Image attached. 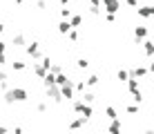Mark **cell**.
<instances>
[{"instance_id":"1","label":"cell","mask_w":154,"mask_h":134,"mask_svg":"<svg viewBox=\"0 0 154 134\" xmlns=\"http://www.w3.org/2000/svg\"><path fill=\"white\" fill-rule=\"evenodd\" d=\"M29 98V92L25 87H9L5 92V103L7 105H14V103H25Z\"/></svg>"},{"instance_id":"2","label":"cell","mask_w":154,"mask_h":134,"mask_svg":"<svg viewBox=\"0 0 154 134\" xmlns=\"http://www.w3.org/2000/svg\"><path fill=\"white\" fill-rule=\"evenodd\" d=\"M72 107H74V112H76L78 116H83V119H92V114H94V107L92 105H87V103H83L81 98H74V103H72Z\"/></svg>"},{"instance_id":"3","label":"cell","mask_w":154,"mask_h":134,"mask_svg":"<svg viewBox=\"0 0 154 134\" xmlns=\"http://www.w3.org/2000/svg\"><path fill=\"white\" fill-rule=\"evenodd\" d=\"M127 92L132 94V98H134V103H136V105H141V101H143V92H141L139 80H136V78H130V80H127Z\"/></svg>"},{"instance_id":"4","label":"cell","mask_w":154,"mask_h":134,"mask_svg":"<svg viewBox=\"0 0 154 134\" xmlns=\"http://www.w3.org/2000/svg\"><path fill=\"white\" fill-rule=\"evenodd\" d=\"M25 51H27V56H31V61H42V49H40L38 40L27 42V45H25Z\"/></svg>"},{"instance_id":"5","label":"cell","mask_w":154,"mask_h":134,"mask_svg":"<svg viewBox=\"0 0 154 134\" xmlns=\"http://www.w3.org/2000/svg\"><path fill=\"white\" fill-rule=\"evenodd\" d=\"M45 92H47V98H51L54 103H63V94H60V87L58 85H49V87H45Z\"/></svg>"},{"instance_id":"6","label":"cell","mask_w":154,"mask_h":134,"mask_svg":"<svg viewBox=\"0 0 154 134\" xmlns=\"http://www.w3.org/2000/svg\"><path fill=\"white\" fill-rule=\"evenodd\" d=\"M100 5H103V9L107 14H119L121 11V0H100Z\"/></svg>"},{"instance_id":"7","label":"cell","mask_w":154,"mask_h":134,"mask_svg":"<svg viewBox=\"0 0 154 134\" xmlns=\"http://www.w3.org/2000/svg\"><path fill=\"white\" fill-rule=\"evenodd\" d=\"M60 94H63V98L74 101V96H76V92H74V80H67V83L63 85V87H60Z\"/></svg>"},{"instance_id":"8","label":"cell","mask_w":154,"mask_h":134,"mask_svg":"<svg viewBox=\"0 0 154 134\" xmlns=\"http://www.w3.org/2000/svg\"><path fill=\"white\" fill-rule=\"evenodd\" d=\"M147 38V27L145 25H139V27H134V40L139 42V45H143V40Z\"/></svg>"},{"instance_id":"9","label":"cell","mask_w":154,"mask_h":134,"mask_svg":"<svg viewBox=\"0 0 154 134\" xmlns=\"http://www.w3.org/2000/svg\"><path fill=\"white\" fill-rule=\"evenodd\" d=\"M147 74H150V72H147V67L145 65H139V67H134L130 72V78H145Z\"/></svg>"},{"instance_id":"10","label":"cell","mask_w":154,"mask_h":134,"mask_svg":"<svg viewBox=\"0 0 154 134\" xmlns=\"http://www.w3.org/2000/svg\"><path fill=\"white\" fill-rule=\"evenodd\" d=\"M141 18H154V5H145V7H139L136 9Z\"/></svg>"},{"instance_id":"11","label":"cell","mask_w":154,"mask_h":134,"mask_svg":"<svg viewBox=\"0 0 154 134\" xmlns=\"http://www.w3.org/2000/svg\"><path fill=\"white\" fill-rule=\"evenodd\" d=\"M31 69H34V74H36V76H38L40 80H42V78H45V76H47V69H45V67H42V65H40V63H31Z\"/></svg>"},{"instance_id":"12","label":"cell","mask_w":154,"mask_h":134,"mask_svg":"<svg viewBox=\"0 0 154 134\" xmlns=\"http://www.w3.org/2000/svg\"><path fill=\"white\" fill-rule=\"evenodd\" d=\"M85 123H87V119H83V116H78V119L69 121V125H67V127H69V130L74 132V130H81V127L85 125Z\"/></svg>"},{"instance_id":"13","label":"cell","mask_w":154,"mask_h":134,"mask_svg":"<svg viewBox=\"0 0 154 134\" xmlns=\"http://www.w3.org/2000/svg\"><path fill=\"white\" fill-rule=\"evenodd\" d=\"M69 31H72L69 20H60V23H58V34H60V36H67Z\"/></svg>"},{"instance_id":"14","label":"cell","mask_w":154,"mask_h":134,"mask_svg":"<svg viewBox=\"0 0 154 134\" xmlns=\"http://www.w3.org/2000/svg\"><path fill=\"white\" fill-rule=\"evenodd\" d=\"M11 45H14V47H25V45H27V38H25V34H16L14 38H11Z\"/></svg>"},{"instance_id":"15","label":"cell","mask_w":154,"mask_h":134,"mask_svg":"<svg viewBox=\"0 0 154 134\" xmlns=\"http://www.w3.org/2000/svg\"><path fill=\"white\" fill-rule=\"evenodd\" d=\"M121 130H123V125H121L119 119H116V121H109V127H107L109 134H121Z\"/></svg>"},{"instance_id":"16","label":"cell","mask_w":154,"mask_h":134,"mask_svg":"<svg viewBox=\"0 0 154 134\" xmlns=\"http://www.w3.org/2000/svg\"><path fill=\"white\" fill-rule=\"evenodd\" d=\"M69 25H72V29L81 27V25H83V16H81V14H72V18H69Z\"/></svg>"},{"instance_id":"17","label":"cell","mask_w":154,"mask_h":134,"mask_svg":"<svg viewBox=\"0 0 154 134\" xmlns=\"http://www.w3.org/2000/svg\"><path fill=\"white\" fill-rule=\"evenodd\" d=\"M105 114H107L109 121H116V119H119V112H116V107H112V105L105 107Z\"/></svg>"},{"instance_id":"18","label":"cell","mask_w":154,"mask_h":134,"mask_svg":"<svg viewBox=\"0 0 154 134\" xmlns=\"http://www.w3.org/2000/svg\"><path fill=\"white\" fill-rule=\"evenodd\" d=\"M143 49H145V56H154V42L152 40H143Z\"/></svg>"},{"instance_id":"19","label":"cell","mask_w":154,"mask_h":134,"mask_svg":"<svg viewBox=\"0 0 154 134\" xmlns=\"http://www.w3.org/2000/svg\"><path fill=\"white\" fill-rule=\"evenodd\" d=\"M116 78H119L121 83H127V80H130V72H127V69H119V72H116Z\"/></svg>"},{"instance_id":"20","label":"cell","mask_w":154,"mask_h":134,"mask_svg":"<svg viewBox=\"0 0 154 134\" xmlns=\"http://www.w3.org/2000/svg\"><path fill=\"white\" fill-rule=\"evenodd\" d=\"M65 69H63L60 63H51V67H49V74H54V76H58V74H63Z\"/></svg>"},{"instance_id":"21","label":"cell","mask_w":154,"mask_h":134,"mask_svg":"<svg viewBox=\"0 0 154 134\" xmlns=\"http://www.w3.org/2000/svg\"><path fill=\"white\" fill-rule=\"evenodd\" d=\"M85 89H87V85H85V80H74V92L83 94Z\"/></svg>"},{"instance_id":"22","label":"cell","mask_w":154,"mask_h":134,"mask_svg":"<svg viewBox=\"0 0 154 134\" xmlns=\"http://www.w3.org/2000/svg\"><path fill=\"white\" fill-rule=\"evenodd\" d=\"M42 85H45V87H49V85H56V76H54V74H49V72H47V76L42 78Z\"/></svg>"},{"instance_id":"23","label":"cell","mask_w":154,"mask_h":134,"mask_svg":"<svg viewBox=\"0 0 154 134\" xmlns=\"http://www.w3.org/2000/svg\"><path fill=\"white\" fill-rule=\"evenodd\" d=\"M98 83H100V78L96 76V74H92V76H89L87 80H85V85H87V87H96Z\"/></svg>"},{"instance_id":"24","label":"cell","mask_w":154,"mask_h":134,"mask_svg":"<svg viewBox=\"0 0 154 134\" xmlns=\"http://www.w3.org/2000/svg\"><path fill=\"white\" fill-rule=\"evenodd\" d=\"M11 67H14V72H25V69H27V63H23V61H14V63H11Z\"/></svg>"},{"instance_id":"25","label":"cell","mask_w":154,"mask_h":134,"mask_svg":"<svg viewBox=\"0 0 154 134\" xmlns=\"http://www.w3.org/2000/svg\"><path fill=\"white\" fill-rule=\"evenodd\" d=\"M67 80H72L69 76H67V74L65 72H63V74H58V76H56V85H58V87H63V85H65L67 83Z\"/></svg>"},{"instance_id":"26","label":"cell","mask_w":154,"mask_h":134,"mask_svg":"<svg viewBox=\"0 0 154 134\" xmlns=\"http://www.w3.org/2000/svg\"><path fill=\"white\" fill-rule=\"evenodd\" d=\"M94 98H96V96H94L92 92H83V96H81V101H83V103H87V105H92Z\"/></svg>"},{"instance_id":"27","label":"cell","mask_w":154,"mask_h":134,"mask_svg":"<svg viewBox=\"0 0 154 134\" xmlns=\"http://www.w3.org/2000/svg\"><path fill=\"white\" fill-rule=\"evenodd\" d=\"M60 18H63V20H69V18H72V9H69V7H63V9H60Z\"/></svg>"},{"instance_id":"28","label":"cell","mask_w":154,"mask_h":134,"mask_svg":"<svg viewBox=\"0 0 154 134\" xmlns=\"http://www.w3.org/2000/svg\"><path fill=\"white\" fill-rule=\"evenodd\" d=\"M76 67H78V69H87V67H89V61H87V58H78V61H76Z\"/></svg>"},{"instance_id":"29","label":"cell","mask_w":154,"mask_h":134,"mask_svg":"<svg viewBox=\"0 0 154 134\" xmlns=\"http://www.w3.org/2000/svg\"><path fill=\"white\" fill-rule=\"evenodd\" d=\"M67 38H69L72 42H78V31H76V29H72L69 34H67Z\"/></svg>"},{"instance_id":"30","label":"cell","mask_w":154,"mask_h":134,"mask_svg":"<svg viewBox=\"0 0 154 134\" xmlns=\"http://www.w3.org/2000/svg\"><path fill=\"white\" fill-rule=\"evenodd\" d=\"M127 114H139V105H127Z\"/></svg>"},{"instance_id":"31","label":"cell","mask_w":154,"mask_h":134,"mask_svg":"<svg viewBox=\"0 0 154 134\" xmlns=\"http://www.w3.org/2000/svg\"><path fill=\"white\" fill-rule=\"evenodd\" d=\"M125 5L132 7V9H136V7H139V0H125Z\"/></svg>"},{"instance_id":"32","label":"cell","mask_w":154,"mask_h":134,"mask_svg":"<svg viewBox=\"0 0 154 134\" xmlns=\"http://www.w3.org/2000/svg\"><path fill=\"white\" fill-rule=\"evenodd\" d=\"M36 110H38L40 114H42V112H47V103H38V105H36Z\"/></svg>"},{"instance_id":"33","label":"cell","mask_w":154,"mask_h":134,"mask_svg":"<svg viewBox=\"0 0 154 134\" xmlns=\"http://www.w3.org/2000/svg\"><path fill=\"white\" fill-rule=\"evenodd\" d=\"M9 80V74L7 72H0V83H7Z\"/></svg>"},{"instance_id":"34","label":"cell","mask_w":154,"mask_h":134,"mask_svg":"<svg viewBox=\"0 0 154 134\" xmlns=\"http://www.w3.org/2000/svg\"><path fill=\"white\" fill-rule=\"evenodd\" d=\"M89 7H92V9H98V7H100V0H89Z\"/></svg>"},{"instance_id":"35","label":"cell","mask_w":154,"mask_h":134,"mask_svg":"<svg viewBox=\"0 0 154 134\" xmlns=\"http://www.w3.org/2000/svg\"><path fill=\"white\" fill-rule=\"evenodd\" d=\"M105 20H107V23H109V25H112V23H114V20H116V16H114V14H105Z\"/></svg>"},{"instance_id":"36","label":"cell","mask_w":154,"mask_h":134,"mask_svg":"<svg viewBox=\"0 0 154 134\" xmlns=\"http://www.w3.org/2000/svg\"><path fill=\"white\" fill-rule=\"evenodd\" d=\"M7 47H9L7 42H5V40H0V54H5V51H7Z\"/></svg>"},{"instance_id":"37","label":"cell","mask_w":154,"mask_h":134,"mask_svg":"<svg viewBox=\"0 0 154 134\" xmlns=\"http://www.w3.org/2000/svg\"><path fill=\"white\" fill-rule=\"evenodd\" d=\"M36 7H38V9H47V2H45V0H38V2H36Z\"/></svg>"},{"instance_id":"38","label":"cell","mask_w":154,"mask_h":134,"mask_svg":"<svg viewBox=\"0 0 154 134\" xmlns=\"http://www.w3.org/2000/svg\"><path fill=\"white\" fill-rule=\"evenodd\" d=\"M147 72L152 74V83H154V63H150V65H147Z\"/></svg>"},{"instance_id":"39","label":"cell","mask_w":154,"mask_h":134,"mask_svg":"<svg viewBox=\"0 0 154 134\" xmlns=\"http://www.w3.org/2000/svg\"><path fill=\"white\" fill-rule=\"evenodd\" d=\"M2 65H7V56H5V54H0V67Z\"/></svg>"},{"instance_id":"40","label":"cell","mask_w":154,"mask_h":134,"mask_svg":"<svg viewBox=\"0 0 154 134\" xmlns=\"http://www.w3.org/2000/svg\"><path fill=\"white\" fill-rule=\"evenodd\" d=\"M0 89H2V92H7V89H9V80H7V83H0Z\"/></svg>"},{"instance_id":"41","label":"cell","mask_w":154,"mask_h":134,"mask_svg":"<svg viewBox=\"0 0 154 134\" xmlns=\"http://www.w3.org/2000/svg\"><path fill=\"white\" fill-rule=\"evenodd\" d=\"M58 2H60L63 7H69V2H72V0H58Z\"/></svg>"},{"instance_id":"42","label":"cell","mask_w":154,"mask_h":134,"mask_svg":"<svg viewBox=\"0 0 154 134\" xmlns=\"http://www.w3.org/2000/svg\"><path fill=\"white\" fill-rule=\"evenodd\" d=\"M14 134H23V127H14Z\"/></svg>"},{"instance_id":"43","label":"cell","mask_w":154,"mask_h":134,"mask_svg":"<svg viewBox=\"0 0 154 134\" xmlns=\"http://www.w3.org/2000/svg\"><path fill=\"white\" fill-rule=\"evenodd\" d=\"M9 130H7V127H5V125H0V134H7Z\"/></svg>"},{"instance_id":"44","label":"cell","mask_w":154,"mask_h":134,"mask_svg":"<svg viewBox=\"0 0 154 134\" xmlns=\"http://www.w3.org/2000/svg\"><path fill=\"white\" fill-rule=\"evenodd\" d=\"M5 29H7V25H5V23H0V34H2Z\"/></svg>"},{"instance_id":"45","label":"cell","mask_w":154,"mask_h":134,"mask_svg":"<svg viewBox=\"0 0 154 134\" xmlns=\"http://www.w3.org/2000/svg\"><path fill=\"white\" fill-rule=\"evenodd\" d=\"M25 2V0H16V5H23Z\"/></svg>"},{"instance_id":"46","label":"cell","mask_w":154,"mask_h":134,"mask_svg":"<svg viewBox=\"0 0 154 134\" xmlns=\"http://www.w3.org/2000/svg\"><path fill=\"white\" fill-rule=\"evenodd\" d=\"M145 134H154V130H147V132H145Z\"/></svg>"}]
</instances>
